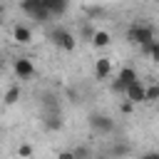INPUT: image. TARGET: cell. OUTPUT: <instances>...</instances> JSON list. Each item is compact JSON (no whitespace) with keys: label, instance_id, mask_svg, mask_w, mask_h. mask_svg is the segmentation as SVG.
I'll list each match as a JSON object with an SVG mask.
<instances>
[{"label":"cell","instance_id":"cell-2","mask_svg":"<svg viewBox=\"0 0 159 159\" xmlns=\"http://www.w3.org/2000/svg\"><path fill=\"white\" fill-rule=\"evenodd\" d=\"M50 40H52L55 47H60V50H65V52H72V50L77 47V37H75L67 27H52V30H50Z\"/></svg>","mask_w":159,"mask_h":159},{"label":"cell","instance_id":"cell-23","mask_svg":"<svg viewBox=\"0 0 159 159\" xmlns=\"http://www.w3.org/2000/svg\"><path fill=\"white\" fill-rule=\"evenodd\" d=\"M2 15H5V5H2V0H0V22H2Z\"/></svg>","mask_w":159,"mask_h":159},{"label":"cell","instance_id":"cell-16","mask_svg":"<svg viewBox=\"0 0 159 159\" xmlns=\"http://www.w3.org/2000/svg\"><path fill=\"white\" fill-rule=\"evenodd\" d=\"M144 102H159V82H154V84H149V87H147Z\"/></svg>","mask_w":159,"mask_h":159},{"label":"cell","instance_id":"cell-1","mask_svg":"<svg viewBox=\"0 0 159 159\" xmlns=\"http://www.w3.org/2000/svg\"><path fill=\"white\" fill-rule=\"evenodd\" d=\"M127 40H129L132 45L142 47V45H147V42L157 40V37H154V27H152L149 22H142V20H137V22H132V25L127 27Z\"/></svg>","mask_w":159,"mask_h":159},{"label":"cell","instance_id":"cell-12","mask_svg":"<svg viewBox=\"0 0 159 159\" xmlns=\"http://www.w3.org/2000/svg\"><path fill=\"white\" fill-rule=\"evenodd\" d=\"M139 50H142V55H144V57H149L152 62H157V65H159V40H152V42L142 45Z\"/></svg>","mask_w":159,"mask_h":159},{"label":"cell","instance_id":"cell-11","mask_svg":"<svg viewBox=\"0 0 159 159\" xmlns=\"http://www.w3.org/2000/svg\"><path fill=\"white\" fill-rule=\"evenodd\" d=\"M45 7L50 10V15H52V17H60V15H65V12H67L70 0H45Z\"/></svg>","mask_w":159,"mask_h":159},{"label":"cell","instance_id":"cell-8","mask_svg":"<svg viewBox=\"0 0 159 159\" xmlns=\"http://www.w3.org/2000/svg\"><path fill=\"white\" fill-rule=\"evenodd\" d=\"M42 127L47 132H60L62 129V109H57V112H42Z\"/></svg>","mask_w":159,"mask_h":159},{"label":"cell","instance_id":"cell-14","mask_svg":"<svg viewBox=\"0 0 159 159\" xmlns=\"http://www.w3.org/2000/svg\"><path fill=\"white\" fill-rule=\"evenodd\" d=\"M42 112H57L60 109V99H57V94H52V92H47V94H42Z\"/></svg>","mask_w":159,"mask_h":159},{"label":"cell","instance_id":"cell-18","mask_svg":"<svg viewBox=\"0 0 159 159\" xmlns=\"http://www.w3.org/2000/svg\"><path fill=\"white\" fill-rule=\"evenodd\" d=\"M92 152L87 149V147H75L72 149V159H84V157H89Z\"/></svg>","mask_w":159,"mask_h":159},{"label":"cell","instance_id":"cell-19","mask_svg":"<svg viewBox=\"0 0 159 159\" xmlns=\"http://www.w3.org/2000/svg\"><path fill=\"white\" fill-rule=\"evenodd\" d=\"M80 35H82V40H92L94 27H92V25H82V32H80Z\"/></svg>","mask_w":159,"mask_h":159},{"label":"cell","instance_id":"cell-7","mask_svg":"<svg viewBox=\"0 0 159 159\" xmlns=\"http://www.w3.org/2000/svg\"><path fill=\"white\" fill-rule=\"evenodd\" d=\"M12 70H15V75H17L20 80H30V77L35 75V65H32L30 57H17V60L12 62Z\"/></svg>","mask_w":159,"mask_h":159},{"label":"cell","instance_id":"cell-22","mask_svg":"<svg viewBox=\"0 0 159 159\" xmlns=\"http://www.w3.org/2000/svg\"><path fill=\"white\" fill-rule=\"evenodd\" d=\"M144 159H159V152H147Z\"/></svg>","mask_w":159,"mask_h":159},{"label":"cell","instance_id":"cell-9","mask_svg":"<svg viewBox=\"0 0 159 159\" xmlns=\"http://www.w3.org/2000/svg\"><path fill=\"white\" fill-rule=\"evenodd\" d=\"M12 40H15L17 45H30V42H32V30H30L27 25H20V22H17V25L12 27Z\"/></svg>","mask_w":159,"mask_h":159},{"label":"cell","instance_id":"cell-5","mask_svg":"<svg viewBox=\"0 0 159 159\" xmlns=\"http://www.w3.org/2000/svg\"><path fill=\"white\" fill-rule=\"evenodd\" d=\"M137 80V72H134V67H122L119 72H117V77L112 80V92H117V94H124V89L132 84Z\"/></svg>","mask_w":159,"mask_h":159},{"label":"cell","instance_id":"cell-10","mask_svg":"<svg viewBox=\"0 0 159 159\" xmlns=\"http://www.w3.org/2000/svg\"><path fill=\"white\" fill-rule=\"evenodd\" d=\"M109 75H112V60L109 57H99L94 62V77L97 80H107Z\"/></svg>","mask_w":159,"mask_h":159},{"label":"cell","instance_id":"cell-20","mask_svg":"<svg viewBox=\"0 0 159 159\" xmlns=\"http://www.w3.org/2000/svg\"><path fill=\"white\" fill-rule=\"evenodd\" d=\"M17 154H20V157H32V147H30V144H20V147H17Z\"/></svg>","mask_w":159,"mask_h":159},{"label":"cell","instance_id":"cell-3","mask_svg":"<svg viewBox=\"0 0 159 159\" xmlns=\"http://www.w3.org/2000/svg\"><path fill=\"white\" fill-rule=\"evenodd\" d=\"M20 5H22V10H25L32 20H37V22H47V20L52 17L50 10L45 7V0H22Z\"/></svg>","mask_w":159,"mask_h":159},{"label":"cell","instance_id":"cell-24","mask_svg":"<svg viewBox=\"0 0 159 159\" xmlns=\"http://www.w3.org/2000/svg\"><path fill=\"white\" fill-rule=\"evenodd\" d=\"M2 67H5V57H2V52H0V72H2Z\"/></svg>","mask_w":159,"mask_h":159},{"label":"cell","instance_id":"cell-13","mask_svg":"<svg viewBox=\"0 0 159 159\" xmlns=\"http://www.w3.org/2000/svg\"><path fill=\"white\" fill-rule=\"evenodd\" d=\"M20 87L17 84H12V87H7L5 89V94H2V102H5V107H12V104H17L20 102Z\"/></svg>","mask_w":159,"mask_h":159},{"label":"cell","instance_id":"cell-17","mask_svg":"<svg viewBox=\"0 0 159 159\" xmlns=\"http://www.w3.org/2000/svg\"><path fill=\"white\" fill-rule=\"evenodd\" d=\"M109 154H114V157H127V154H132V147H129V144H114V147L109 149Z\"/></svg>","mask_w":159,"mask_h":159},{"label":"cell","instance_id":"cell-21","mask_svg":"<svg viewBox=\"0 0 159 159\" xmlns=\"http://www.w3.org/2000/svg\"><path fill=\"white\" fill-rule=\"evenodd\" d=\"M132 107H134V104H132V102H129V99H124V102H122V107H119V109H122V112H124V114H129V112H132Z\"/></svg>","mask_w":159,"mask_h":159},{"label":"cell","instance_id":"cell-4","mask_svg":"<svg viewBox=\"0 0 159 159\" xmlns=\"http://www.w3.org/2000/svg\"><path fill=\"white\" fill-rule=\"evenodd\" d=\"M89 129H92V134L107 137V134L114 132V119L109 114H92L89 117Z\"/></svg>","mask_w":159,"mask_h":159},{"label":"cell","instance_id":"cell-15","mask_svg":"<svg viewBox=\"0 0 159 159\" xmlns=\"http://www.w3.org/2000/svg\"><path fill=\"white\" fill-rule=\"evenodd\" d=\"M94 47H107L109 42H112V35L107 32V30H94V35H92V40H89Z\"/></svg>","mask_w":159,"mask_h":159},{"label":"cell","instance_id":"cell-6","mask_svg":"<svg viewBox=\"0 0 159 159\" xmlns=\"http://www.w3.org/2000/svg\"><path fill=\"white\" fill-rule=\"evenodd\" d=\"M124 94H127V99H129L132 104H142V102H144V94H147V84L137 77V80L124 89Z\"/></svg>","mask_w":159,"mask_h":159}]
</instances>
